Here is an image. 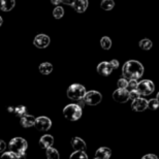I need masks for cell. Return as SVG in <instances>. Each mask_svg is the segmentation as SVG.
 Returning <instances> with one entry per match:
<instances>
[{
  "mask_svg": "<svg viewBox=\"0 0 159 159\" xmlns=\"http://www.w3.org/2000/svg\"><path fill=\"white\" fill-rule=\"evenodd\" d=\"M113 99L119 103H125L127 102L129 98V91L126 88H119L114 91L113 93Z\"/></svg>",
  "mask_w": 159,
  "mask_h": 159,
  "instance_id": "obj_8",
  "label": "cell"
},
{
  "mask_svg": "<svg viewBox=\"0 0 159 159\" xmlns=\"http://www.w3.org/2000/svg\"><path fill=\"white\" fill-rule=\"evenodd\" d=\"M54 144V138L50 134H44L39 139V146L41 149H47L49 147H52Z\"/></svg>",
  "mask_w": 159,
  "mask_h": 159,
  "instance_id": "obj_13",
  "label": "cell"
},
{
  "mask_svg": "<svg viewBox=\"0 0 159 159\" xmlns=\"http://www.w3.org/2000/svg\"><path fill=\"white\" fill-rule=\"evenodd\" d=\"M71 159H87L88 155L85 153V151H75L70 155Z\"/></svg>",
  "mask_w": 159,
  "mask_h": 159,
  "instance_id": "obj_24",
  "label": "cell"
},
{
  "mask_svg": "<svg viewBox=\"0 0 159 159\" xmlns=\"http://www.w3.org/2000/svg\"><path fill=\"white\" fill-rule=\"evenodd\" d=\"M2 17H0V25H2Z\"/></svg>",
  "mask_w": 159,
  "mask_h": 159,
  "instance_id": "obj_37",
  "label": "cell"
},
{
  "mask_svg": "<svg viewBox=\"0 0 159 159\" xmlns=\"http://www.w3.org/2000/svg\"><path fill=\"white\" fill-rule=\"evenodd\" d=\"M128 81H127V79L126 78H122V79H120L119 81H118V87L119 88H126L128 87Z\"/></svg>",
  "mask_w": 159,
  "mask_h": 159,
  "instance_id": "obj_30",
  "label": "cell"
},
{
  "mask_svg": "<svg viewBox=\"0 0 159 159\" xmlns=\"http://www.w3.org/2000/svg\"><path fill=\"white\" fill-rule=\"evenodd\" d=\"M110 63L112 64V66H113V68H114V69H117V68L119 67V61H118V60L113 59V60H111Z\"/></svg>",
  "mask_w": 159,
  "mask_h": 159,
  "instance_id": "obj_31",
  "label": "cell"
},
{
  "mask_svg": "<svg viewBox=\"0 0 159 159\" xmlns=\"http://www.w3.org/2000/svg\"><path fill=\"white\" fill-rule=\"evenodd\" d=\"M26 112H27V109H26V107H24V106H19L15 109V114L19 118H22L24 115H26Z\"/></svg>",
  "mask_w": 159,
  "mask_h": 159,
  "instance_id": "obj_25",
  "label": "cell"
},
{
  "mask_svg": "<svg viewBox=\"0 0 159 159\" xmlns=\"http://www.w3.org/2000/svg\"><path fill=\"white\" fill-rule=\"evenodd\" d=\"M143 159H158V157L156 155H153V154H148V155H145Z\"/></svg>",
  "mask_w": 159,
  "mask_h": 159,
  "instance_id": "obj_33",
  "label": "cell"
},
{
  "mask_svg": "<svg viewBox=\"0 0 159 159\" xmlns=\"http://www.w3.org/2000/svg\"><path fill=\"white\" fill-rule=\"evenodd\" d=\"M39 72L43 75H50L53 71V65L49 62H43L39 65Z\"/></svg>",
  "mask_w": 159,
  "mask_h": 159,
  "instance_id": "obj_18",
  "label": "cell"
},
{
  "mask_svg": "<svg viewBox=\"0 0 159 159\" xmlns=\"http://www.w3.org/2000/svg\"><path fill=\"white\" fill-rule=\"evenodd\" d=\"M113 66L110 62H101L97 65V72L103 77H107L112 74L113 71Z\"/></svg>",
  "mask_w": 159,
  "mask_h": 159,
  "instance_id": "obj_11",
  "label": "cell"
},
{
  "mask_svg": "<svg viewBox=\"0 0 159 159\" xmlns=\"http://www.w3.org/2000/svg\"><path fill=\"white\" fill-rule=\"evenodd\" d=\"M86 93V88L81 84H72L67 89V97L75 101L84 99Z\"/></svg>",
  "mask_w": 159,
  "mask_h": 159,
  "instance_id": "obj_4",
  "label": "cell"
},
{
  "mask_svg": "<svg viewBox=\"0 0 159 159\" xmlns=\"http://www.w3.org/2000/svg\"><path fill=\"white\" fill-rule=\"evenodd\" d=\"M152 46H153V43H152V41L148 39H144L139 41V48L144 51H149L152 48Z\"/></svg>",
  "mask_w": 159,
  "mask_h": 159,
  "instance_id": "obj_22",
  "label": "cell"
},
{
  "mask_svg": "<svg viewBox=\"0 0 159 159\" xmlns=\"http://www.w3.org/2000/svg\"><path fill=\"white\" fill-rule=\"evenodd\" d=\"M100 46L103 50H110L112 48V40H111L110 37L103 36L100 39Z\"/></svg>",
  "mask_w": 159,
  "mask_h": 159,
  "instance_id": "obj_21",
  "label": "cell"
},
{
  "mask_svg": "<svg viewBox=\"0 0 159 159\" xmlns=\"http://www.w3.org/2000/svg\"><path fill=\"white\" fill-rule=\"evenodd\" d=\"M6 149V144L4 143V141H0V152H4Z\"/></svg>",
  "mask_w": 159,
  "mask_h": 159,
  "instance_id": "obj_32",
  "label": "cell"
},
{
  "mask_svg": "<svg viewBox=\"0 0 159 159\" xmlns=\"http://www.w3.org/2000/svg\"><path fill=\"white\" fill-rule=\"evenodd\" d=\"M1 157L2 158H11V159H16V158H18V155L14 153L12 151L9 150V152H3L2 155H1Z\"/></svg>",
  "mask_w": 159,
  "mask_h": 159,
  "instance_id": "obj_29",
  "label": "cell"
},
{
  "mask_svg": "<svg viewBox=\"0 0 159 159\" xmlns=\"http://www.w3.org/2000/svg\"><path fill=\"white\" fill-rule=\"evenodd\" d=\"M51 2H52L53 4H55V5H59L60 3H62L61 0H51Z\"/></svg>",
  "mask_w": 159,
  "mask_h": 159,
  "instance_id": "obj_35",
  "label": "cell"
},
{
  "mask_svg": "<svg viewBox=\"0 0 159 159\" xmlns=\"http://www.w3.org/2000/svg\"><path fill=\"white\" fill-rule=\"evenodd\" d=\"M112 155V150L107 147H101L95 153V158L96 159H109Z\"/></svg>",
  "mask_w": 159,
  "mask_h": 159,
  "instance_id": "obj_14",
  "label": "cell"
},
{
  "mask_svg": "<svg viewBox=\"0 0 159 159\" xmlns=\"http://www.w3.org/2000/svg\"><path fill=\"white\" fill-rule=\"evenodd\" d=\"M53 16H54V18L57 19V20L61 19L63 16H64V8H63L62 6L57 5L55 9L53 11Z\"/></svg>",
  "mask_w": 159,
  "mask_h": 159,
  "instance_id": "obj_23",
  "label": "cell"
},
{
  "mask_svg": "<svg viewBox=\"0 0 159 159\" xmlns=\"http://www.w3.org/2000/svg\"><path fill=\"white\" fill-rule=\"evenodd\" d=\"M35 120L36 118H34L33 116L31 115H24L23 117L21 118V125L24 127V128H29V127H32L34 126V123H35Z\"/></svg>",
  "mask_w": 159,
  "mask_h": 159,
  "instance_id": "obj_16",
  "label": "cell"
},
{
  "mask_svg": "<svg viewBox=\"0 0 159 159\" xmlns=\"http://www.w3.org/2000/svg\"><path fill=\"white\" fill-rule=\"evenodd\" d=\"M149 107L148 100H146L145 98L139 97L138 99H135L134 101H132L131 103V109L134 112H144Z\"/></svg>",
  "mask_w": 159,
  "mask_h": 159,
  "instance_id": "obj_10",
  "label": "cell"
},
{
  "mask_svg": "<svg viewBox=\"0 0 159 159\" xmlns=\"http://www.w3.org/2000/svg\"><path fill=\"white\" fill-rule=\"evenodd\" d=\"M138 86H139V83L136 80H129V83H128V91H131V90H135V89H138Z\"/></svg>",
  "mask_w": 159,
  "mask_h": 159,
  "instance_id": "obj_28",
  "label": "cell"
},
{
  "mask_svg": "<svg viewBox=\"0 0 159 159\" xmlns=\"http://www.w3.org/2000/svg\"><path fill=\"white\" fill-rule=\"evenodd\" d=\"M7 110H8V112H12V111H14V109H12V107H9Z\"/></svg>",
  "mask_w": 159,
  "mask_h": 159,
  "instance_id": "obj_36",
  "label": "cell"
},
{
  "mask_svg": "<svg viewBox=\"0 0 159 159\" xmlns=\"http://www.w3.org/2000/svg\"><path fill=\"white\" fill-rule=\"evenodd\" d=\"M9 150L18 155V158H24L26 157L25 151L28 148V143L26 139L23 138H14L9 142Z\"/></svg>",
  "mask_w": 159,
  "mask_h": 159,
  "instance_id": "obj_2",
  "label": "cell"
},
{
  "mask_svg": "<svg viewBox=\"0 0 159 159\" xmlns=\"http://www.w3.org/2000/svg\"><path fill=\"white\" fill-rule=\"evenodd\" d=\"M141 97V93L139 92L138 89H135V90H131L129 91V98L131 99L132 101H134L135 99H138V98Z\"/></svg>",
  "mask_w": 159,
  "mask_h": 159,
  "instance_id": "obj_27",
  "label": "cell"
},
{
  "mask_svg": "<svg viewBox=\"0 0 159 159\" xmlns=\"http://www.w3.org/2000/svg\"><path fill=\"white\" fill-rule=\"evenodd\" d=\"M88 0H75V3L72 4V7L75 11L80 12V14H82V12H85L86 9L88 7Z\"/></svg>",
  "mask_w": 159,
  "mask_h": 159,
  "instance_id": "obj_15",
  "label": "cell"
},
{
  "mask_svg": "<svg viewBox=\"0 0 159 159\" xmlns=\"http://www.w3.org/2000/svg\"><path fill=\"white\" fill-rule=\"evenodd\" d=\"M138 90L143 96H148V95H150L154 92L155 85L150 80H143V81L139 83Z\"/></svg>",
  "mask_w": 159,
  "mask_h": 159,
  "instance_id": "obj_5",
  "label": "cell"
},
{
  "mask_svg": "<svg viewBox=\"0 0 159 159\" xmlns=\"http://www.w3.org/2000/svg\"><path fill=\"white\" fill-rule=\"evenodd\" d=\"M46 153H47L48 159H59V157H60L59 152L57 151L55 148H53V147H49V148H48L47 151H46Z\"/></svg>",
  "mask_w": 159,
  "mask_h": 159,
  "instance_id": "obj_20",
  "label": "cell"
},
{
  "mask_svg": "<svg viewBox=\"0 0 159 159\" xmlns=\"http://www.w3.org/2000/svg\"><path fill=\"white\" fill-rule=\"evenodd\" d=\"M156 98H157V100L159 101V92H158V93H157V96H156Z\"/></svg>",
  "mask_w": 159,
  "mask_h": 159,
  "instance_id": "obj_38",
  "label": "cell"
},
{
  "mask_svg": "<svg viewBox=\"0 0 159 159\" xmlns=\"http://www.w3.org/2000/svg\"><path fill=\"white\" fill-rule=\"evenodd\" d=\"M15 0H1V11H11L15 7Z\"/></svg>",
  "mask_w": 159,
  "mask_h": 159,
  "instance_id": "obj_17",
  "label": "cell"
},
{
  "mask_svg": "<svg viewBox=\"0 0 159 159\" xmlns=\"http://www.w3.org/2000/svg\"><path fill=\"white\" fill-rule=\"evenodd\" d=\"M70 144L75 151H86L87 150V146H86V143L84 142V139H82L81 138H78V136L71 139Z\"/></svg>",
  "mask_w": 159,
  "mask_h": 159,
  "instance_id": "obj_12",
  "label": "cell"
},
{
  "mask_svg": "<svg viewBox=\"0 0 159 159\" xmlns=\"http://www.w3.org/2000/svg\"><path fill=\"white\" fill-rule=\"evenodd\" d=\"M34 127L39 131H48L52 127V121L46 116H40L39 118H36L35 123H34Z\"/></svg>",
  "mask_w": 159,
  "mask_h": 159,
  "instance_id": "obj_7",
  "label": "cell"
},
{
  "mask_svg": "<svg viewBox=\"0 0 159 159\" xmlns=\"http://www.w3.org/2000/svg\"><path fill=\"white\" fill-rule=\"evenodd\" d=\"M101 100H102V95L98 91L95 90L87 92L84 97V101L88 106H96V104L100 103Z\"/></svg>",
  "mask_w": 159,
  "mask_h": 159,
  "instance_id": "obj_6",
  "label": "cell"
},
{
  "mask_svg": "<svg viewBox=\"0 0 159 159\" xmlns=\"http://www.w3.org/2000/svg\"><path fill=\"white\" fill-rule=\"evenodd\" d=\"M144 75V66L136 60H128L124 63L122 68V75L127 80H139Z\"/></svg>",
  "mask_w": 159,
  "mask_h": 159,
  "instance_id": "obj_1",
  "label": "cell"
},
{
  "mask_svg": "<svg viewBox=\"0 0 159 159\" xmlns=\"http://www.w3.org/2000/svg\"><path fill=\"white\" fill-rule=\"evenodd\" d=\"M51 43L50 37L46 34H37L33 40V44L39 49H46Z\"/></svg>",
  "mask_w": 159,
  "mask_h": 159,
  "instance_id": "obj_9",
  "label": "cell"
},
{
  "mask_svg": "<svg viewBox=\"0 0 159 159\" xmlns=\"http://www.w3.org/2000/svg\"><path fill=\"white\" fill-rule=\"evenodd\" d=\"M149 103V109L152 110V111H156L159 107V101L157 100V98H152L148 101Z\"/></svg>",
  "mask_w": 159,
  "mask_h": 159,
  "instance_id": "obj_26",
  "label": "cell"
},
{
  "mask_svg": "<svg viewBox=\"0 0 159 159\" xmlns=\"http://www.w3.org/2000/svg\"><path fill=\"white\" fill-rule=\"evenodd\" d=\"M83 107H81L78 103L67 104L63 109V115L69 121H78L82 117Z\"/></svg>",
  "mask_w": 159,
  "mask_h": 159,
  "instance_id": "obj_3",
  "label": "cell"
},
{
  "mask_svg": "<svg viewBox=\"0 0 159 159\" xmlns=\"http://www.w3.org/2000/svg\"><path fill=\"white\" fill-rule=\"evenodd\" d=\"M114 6H115V2H114V0H102L100 3V7L103 9V11H112L114 8Z\"/></svg>",
  "mask_w": 159,
  "mask_h": 159,
  "instance_id": "obj_19",
  "label": "cell"
},
{
  "mask_svg": "<svg viewBox=\"0 0 159 159\" xmlns=\"http://www.w3.org/2000/svg\"><path fill=\"white\" fill-rule=\"evenodd\" d=\"M61 1H62V3H64V4H67V5H71L72 6V4L75 3V0H61Z\"/></svg>",
  "mask_w": 159,
  "mask_h": 159,
  "instance_id": "obj_34",
  "label": "cell"
}]
</instances>
